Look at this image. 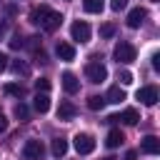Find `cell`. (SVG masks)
Listing matches in <instances>:
<instances>
[{
    "label": "cell",
    "instance_id": "1",
    "mask_svg": "<svg viewBox=\"0 0 160 160\" xmlns=\"http://www.w3.org/2000/svg\"><path fill=\"white\" fill-rule=\"evenodd\" d=\"M30 22L40 25L45 32H52V30H58V28H60L62 15H60V12H55V10H50L48 5H40V8H35V10L30 12Z\"/></svg>",
    "mask_w": 160,
    "mask_h": 160
},
{
    "label": "cell",
    "instance_id": "2",
    "mask_svg": "<svg viewBox=\"0 0 160 160\" xmlns=\"http://www.w3.org/2000/svg\"><path fill=\"white\" fill-rule=\"evenodd\" d=\"M112 55H115V60H118V62L128 65V62H132V60H135L138 50H135V45H132V42H125V40H122V42H118V45H115Z\"/></svg>",
    "mask_w": 160,
    "mask_h": 160
},
{
    "label": "cell",
    "instance_id": "3",
    "mask_svg": "<svg viewBox=\"0 0 160 160\" xmlns=\"http://www.w3.org/2000/svg\"><path fill=\"white\" fill-rule=\"evenodd\" d=\"M85 75H88L90 82H102V80L108 78V68H105L100 60H90V62L85 65Z\"/></svg>",
    "mask_w": 160,
    "mask_h": 160
},
{
    "label": "cell",
    "instance_id": "4",
    "mask_svg": "<svg viewBox=\"0 0 160 160\" xmlns=\"http://www.w3.org/2000/svg\"><path fill=\"white\" fill-rule=\"evenodd\" d=\"M72 140H75V150H78L80 155H90V152L95 150V138H92L90 132H78Z\"/></svg>",
    "mask_w": 160,
    "mask_h": 160
},
{
    "label": "cell",
    "instance_id": "5",
    "mask_svg": "<svg viewBox=\"0 0 160 160\" xmlns=\"http://www.w3.org/2000/svg\"><path fill=\"white\" fill-rule=\"evenodd\" d=\"M42 155H45V148H42L40 140H25V145H22V158L25 160H40Z\"/></svg>",
    "mask_w": 160,
    "mask_h": 160
},
{
    "label": "cell",
    "instance_id": "6",
    "mask_svg": "<svg viewBox=\"0 0 160 160\" xmlns=\"http://www.w3.org/2000/svg\"><path fill=\"white\" fill-rule=\"evenodd\" d=\"M70 35H72V40H78V42H88V40H90V25H88L85 20H75V22L70 25Z\"/></svg>",
    "mask_w": 160,
    "mask_h": 160
},
{
    "label": "cell",
    "instance_id": "7",
    "mask_svg": "<svg viewBox=\"0 0 160 160\" xmlns=\"http://www.w3.org/2000/svg\"><path fill=\"white\" fill-rule=\"evenodd\" d=\"M135 98H138L142 105H155V102H158V98H160V92H158V88H155V85H145V88H140V90L135 92Z\"/></svg>",
    "mask_w": 160,
    "mask_h": 160
},
{
    "label": "cell",
    "instance_id": "8",
    "mask_svg": "<svg viewBox=\"0 0 160 160\" xmlns=\"http://www.w3.org/2000/svg\"><path fill=\"white\" fill-rule=\"evenodd\" d=\"M125 122V125H138V120H140V115H138V110L135 108H128V110H122L120 115H110L108 118V122Z\"/></svg>",
    "mask_w": 160,
    "mask_h": 160
},
{
    "label": "cell",
    "instance_id": "9",
    "mask_svg": "<svg viewBox=\"0 0 160 160\" xmlns=\"http://www.w3.org/2000/svg\"><path fill=\"white\" fill-rule=\"evenodd\" d=\"M145 18H148V10L145 8H132L128 12V28H140L145 22Z\"/></svg>",
    "mask_w": 160,
    "mask_h": 160
},
{
    "label": "cell",
    "instance_id": "10",
    "mask_svg": "<svg viewBox=\"0 0 160 160\" xmlns=\"http://www.w3.org/2000/svg\"><path fill=\"white\" fill-rule=\"evenodd\" d=\"M62 90H65L68 95H75V92L80 90V80H78L70 70H65V72H62Z\"/></svg>",
    "mask_w": 160,
    "mask_h": 160
},
{
    "label": "cell",
    "instance_id": "11",
    "mask_svg": "<svg viewBox=\"0 0 160 160\" xmlns=\"http://www.w3.org/2000/svg\"><path fill=\"white\" fill-rule=\"evenodd\" d=\"M75 115H78V108L70 100H60V105H58V120H72Z\"/></svg>",
    "mask_w": 160,
    "mask_h": 160
},
{
    "label": "cell",
    "instance_id": "12",
    "mask_svg": "<svg viewBox=\"0 0 160 160\" xmlns=\"http://www.w3.org/2000/svg\"><path fill=\"white\" fill-rule=\"evenodd\" d=\"M55 52H58V58H60V60H65V62L75 60V48H72L70 42H65V40H60V42L55 45Z\"/></svg>",
    "mask_w": 160,
    "mask_h": 160
},
{
    "label": "cell",
    "instance_id": "13",
    "mask_svg": "<svg viewBox=\"0 0 160 160\" xmlns=\"http://www.w3.org/2000/svg\"><path fill=\"white\" fill-rule=\"evenodd\" d=\"M140 150H142L145 155H158V152H160V140H158L155 135H148V138H142Z\"/></svg>",
    "mask_w": 160,
    "mask_h": 160
},
{
    "label": "cell",
    "instance_id": "14",
    "mask_svg": "<svg viewBox=\"0 0 160 160\" xmlns=\"http://www.w3.org/2000/svg\"><path fill=\"white\" fill-rule=\"evenodd\" d=\"M32 108L42 115V112H48L50 110V98H48V92H38L35 95V100H32Z\"/></svg>",
    "mask_w": 160,
    "mask_h": 160
},
{
    "label": "cell",
    "instance_id": "15",
    "mask_svg": "<svg viewBox=\"0 0 160 160\" xmlns=\"http://www.w3.org/2000/svg\"><path fill=\"white\" fill-rule=\"evenodd\" d=\"M122 100H125V90H122L120 85H112V88L108 90L105 102H115V105H118V102H122Z\"/></svg>",
    "mask_w": 160,
    "mask_h": 160
},
{
    "label": "cell",
    "instance_id": "16",
    "mask_svg": "<svg viewBox=\"0 0 160 160\" xmlns=\"http://www.w3.org/2000/svg\"><path fill=\"white\" fill-rule=\"evenodd\" d=\"M122 140H125V135H122L118 128H112V130L108 132V138H105V145H108V148H118V145H122Z\"/></svg>",
    "mask_w": 160,
    "mask_h": 160
},
{
    "label": "cell",
    "instance_id": "17",
    "mask_svg": "<svg viewBox=\"0 0 160 160\" xmlns=\"http://www.w3.org/2000/svg\"><path fill=\"white\" fill-rule=\"evenodd\" d=\"M50 150H52V155H55V158H62V155L68 152V140L55 138V140H52V145H50Z\"/></svg>",
    "mask_w": 160,
    "mask_h": 160
},
{
    "label": "cell",
    "instance_id": "18",
    "mask_svg": "<svg viewBox=\"0 0 160 160\" xmlns=\"http://www.w3.org/2000/svg\"><path fill=\"white\" fill-rule=\"evenodd\" d=\"M102 8H105V0H82V10L85 12H102Z\"/></svg>",
    "mask_w": 160,
    "mask_h": 160
},
{
    "label": "cell",
    "instance_id": "19",
    "mask_svg": "<svg viewBox=\"0 0 160 160\" xmlns=\"http://www.w3.org/2000/svg\"><path fill=\"white\" fill-rule=\"evenodd\" d=\"M88 108H90V110H102V108H105V98L90 95V98H88Z\"/></svg>",
    "mask_w": 160,
    "mask_h": 160
},
{
    "label": "cell",
    "instance_id": "20",
    "mask_svg": "<svg viewBox=\"0 0 160 160\" xmlns=\"http://www.w3.org/2000/svg\"><path fill=\"white\" fill-rule=\"evenodd\" d=\"M8 95H15V98H22L25 95V90H22V85H15V82H8L5 88H2Z\"/></svg>",
    "mask_w": 160,
    "mask_h": 160
},
{
    "label": "cell",
    "instance_id": "21",
    "mask_svg": "<svg viewBox=\"0 0 160 160\" xmlns=\"http://www.w3.org/2000/svg\"><path fill=\"white\" fill-rule=\"evenodd\" d=\"M15 118H20V120H28V118H30V110H28L25 102H18V105H15Z\"/></svg>",
    "mask_w": 160,
    "mask_h": 160
},
{
    "label": "cell",
    "instance_id": "22",
    "mask_svg": "<svg viewBox=\"0 0 160 160\" xmlns=\"http://www.w3.org/2000/svg\"><path fill=\"white\" fill-rule=\"evenodd\" d=\"M112 35H115V25H112V22L100 25V38H112Z\"/></svg>",
    "mask_w": 160,
    "mask_h": 160
},
{
    "label": "cell",
    "instance_id": "23",
    "mask_svg": "<svg viewBox=\"0 0 160 160\" xmlns=\"http://www.w3.org/2000/svg\"><path fill=\"white\" fill-rule=\"evenodd\" d=\"M35 88H38V92H48L50 90V80L48 78H40V80H35Z\"/></svg>",
    "mask_w": 160,
    "mask_h": 160
},
{
    "label": "cell",
    "instance_id": "24",
    "mask_svg": "<svg viewBox=\"0 0 160 160\" xmlns=\"http://www.w3.org/2000/svg\"><path fill=\"white\" fill-rule=\"evenodd\" d=\"M12 70H15L18 75H28V65H25V62H20V60H15V62H12Z\"/></svg>",
    "mask_w": 160,
    "mask_h": 160
},
{
    "label": "cell",
    "instance_id": "25",
    "mask_svg": "<svg viewBox=\"0 0 160 160\" xmlns=\"http://www.w3.org/2000/svg\"><path fill=\"white\" fill-rule=\"evenodd\" d=\"M118 80H120L122 85H130V82H132V72H130V70H122V72L118 75Z\"/></svg>",
    "mask_w": 160,
    "mask_h": 160
},
{
    "label": "cell",
    "instance_id": "26",
    "mask_svg": "<svg viewBox=\"0 0 160 160\" xmlns=\"http://www.w3.org/2000/svg\"><path fill=\"white\" fill-rule=\"evenodd\" d=\"M125 5H128V0H110V8H112L115 12H120Z\"/></svg>",
    "mask_w": 160,
    "mask_h": 160
},
{
    "label": "cell",
    "instance_id": "27",
    "mask_svg": "<svg viewBox=\"0 0 160 160\" xmlns=\"http://www.w3.org/2000/svg\"><path fill=\"white\" fill-rule=\"evenodd\" d=\"M22 45H25V40H22L20 35H15V38L10 40V48H15V50H18V48H22Z\"/></svg>",
    "mask_w": 160,
    "mask_h": 160
},
{
    "label": "cell",
    "instance_id": "28",
    "mask_svg": "<svg viewBox=\"0 0 160 160\" xmlns=\"http://www.w3.org/2000/svg\"><path fill=\"white\" fill-rule=\"evenodd\" d=\"M35 62H48V55H45L42 50H38V52H35Z\"/></svg>",
    "mask_w": 160,
    "mask_h": 160
},
{
    "label": "cell",
    "instance_id": "29",
    "mask_svg": "<svg viewBox=\"0 0 160 160\" xmlns=\"http://www.w3.org/2000/svg\"><path fill=\"white\" fill-rule=\"evenodd\" d=\"M152 70H160V52H152Z\"/></svg>",
    "mask_w": 160,
    "mask_h": 160
},
{
    "label": "cell",
    "instance_id": "30",
    "mask_svg": "<svg viewBox=\"0 0 160 160\" xmlns=\"http://www.w3.org/2000/svg\"><path fill=\"white\" fill-rule=\"evenodd\" d=\"M5 32H8V22H5L2 18H0V40L5 38Z\"/></svg>",
    "mask_w": 160,
    "mask_h": 160
},
{
    "label": "cell",
    "instance_id": "31",
    "mask_svg": "<svg viewBox=\"0 0 160 160\" xmlns=\"http://www.w3.org/2000/svg\"><path fill=\"white\" fill-rule=\"evenodd\" d=\"M5 130H8V118L0 115V132H5Z\"/></svg>",
    "mask_w": 160,
    "mask_h": 160
},
{
    "label": "cell",
    "instance_id": "32",
    "mask_svg": "<svg viewBox=\"0 0 160 160\" xmlns=\"http://www.w3.org/2000/svg\"><path fill=\"white\" fill-rule=\"evenodd\" d=\"M5 68H8V55L0 52V70H5Z\"/></svg>",
    "mask_w": 160,
    "mask_h": 160
},
{
    "label": "cell",
    "instance_id": "33",
    "mask_svg": "<svg viewBox=\"0 0 160 160\" xmlns=\"http://www.w3.org/2000/svg\"><path fill=\"white\" fill-rule=\"evenodd\" d=\"M125 160H138V152H135V150H128V152H125Z\"/></svg>",
    "mask_w": 160,
    "mask_h": 160
},
{
    "label": "cell",
    "instance_id": "34",
    "mask_svg": "<svg viewBox=\"0 0 160 160\" xmlns=\"http://www.w3.org/2000/svg\"><path fill=\"white\" fill-rule=\"evenodd\" d=\"M102 160H115V158H102Z\"/></svg>",
    "mask_w": 160,
    "mask_h": 160
}]
</instances>
